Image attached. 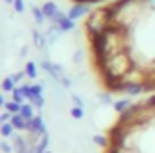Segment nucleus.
<instances>
[{"mask_svg": "<svg viewBox=\"0 0 155 153\" xmlns=\"http://www.w3.org/2000/svg\"><path fill=\"white\" fill-rule=\"evenodd\" d=\"M4 2H5V4H9V5H13V4H15V0H4Z\"/></svg>", "mask_w": 155, "mask_h": 153, "instance_id": "a878e982", "label": "nucleus"}, {"mask_svg": "<svg viewBox=\"0 0 155 153\" xmlns=\"http://www.w3.org/2000/svg\"><path fill=\"white\" fill-rule=\"evenodd\" d=\"M148 105H150V106H155V96L150 99V101H148Z\"/></svg>", "mask_w": 155, "mask_h": 153, "instance_id": "393cba45", "label": "nucleus"}, {"mask_svg": "<svg viewBox=\"0 0 155 153\" xmlns=\"http://www.w3.org/2000/svg\"><path fill=\"white\" fill-rule=\"evenodd\" d=\"M0 148H2V151H4V153H11V146H9L7 142H2V144H0Z\"/></svg>", "mask_w": 155, "mask_h": 153, "instance_id": "aec40b11", "label": "nucleus"}, {"mask_svg": "<svg viewBox=\"0 0 155 153\" xmlns=\"http://www.w3.org/2000/svg\"><path fill=\"white\" fill-rule=\"evenodd\" d=\"M88 11V7H87V4H76L74 7H71L69 9V18H72V20H76V18H79V16H83L85 13Z\"/></svg>", "mask_w": 155, "mask_h": 153, "instance_id": "7ed1b4c3", "label": "nucleus"}, {"mask_svg": "<svg viewBox=\"0 0 155 153\" xmlns=\"http://www.w3.org/2000/svg\"><path fill=\"white\" fill-rule=\"evenodd\" d=\"M41 69H43V70H47L51 76L54 77L56 81H60L63 86H71V79L65 76V72H63V69H61L60 65H56V63H51V61L43 60V61H41Z\"/></svg>", "mask_w": 155, "mask_h": 153, "instance_id": "f257e3e1", "label": "nucleus"}, {"mask_svg": "<svg viewBox=\"0 0 155 153\" xmlns=\"http://www.w3.org/2000/svg\"><path fill=\"white\" fill-rule=\"evenodd\" d=\"M45 153H51V151H45Z\"/></svg>", "mask_w": 155, "mask_h": 153, "instance_id": "cd10ccee", "label": "nucleus"}, {"mask_svg": "<svg viewBox=\"0 0 155 153\" xmlns=\"http://www.w3.org/2000/svg\"><path fill=\"white\" fill-rule=\"evenodd\" d=\"M4 108H5V112H9L11 115H15V114H20V108H22V105L11 99V101H7V103H5V106H4Z\"/></svg>", "mask_w": 155, "mask_h": 153, "instance_id": "0eeeda50", "label": "nucleus"}, {"mask_svg": "<svg viewBox=\"0 0 155 153\" xmlns=\"http://www.w3.org/2000/svg\"><path fill=\"white\" fill-rule=\"evenodd\" d=\"M27 132L36 133V135H43V133H47V132H45L43 119H41V117H33L31 121H27Z\"/></svg>", "mask_w": 155, "mask_h": 153, "instance_id": "f03ea898", "label": "nucleus"}, {"mask_svg": "<svg viewBox=\"0 0 155 153\" xmlns=\"http://www.w3.org/2000/svg\"><path fill=\"white\" fill-rule=\"evenodd\" d=\"M24 76H25V72H18V74H15V76H11V77H13L15 83H16V81H20V79H24Z\"/></svg>", "mask_w": 155, "mask_h": 153, "instance_id": "412c9836", "label": "nucleus"}, {"mask_svg": "<svg viewBox=\"0 0 155 153\" xmlns=\"http://www.w3.org/2000/svg\"><path fill=\"white\" fill-rule=\"evenodd\" d=\"M5 103H7V101H5V99H4V96L0 94V106H5Z\"/></svg>", "mask_w": 155, "mask_h": 153, "instance_id": "b1692460", "label": "nucleus"}, {"mask_svg": "<svg viewBox=\"0 0 155 153\" xmlns=\"http://www.w3.org/2000/svg\"><path fill=\"white\" fill-rule=\"evenodd\" d=\"M71 115H72L74 119H81V117H83V108H81V106H74V108L71 110Z\"/></svg>", "mask_w": 155, "mask_h": 153, "instance_id": "f3484780", "label": "nucleus"}, {"mask_svg": "<svg viewBox=\"0 0 155 153\" xmlns=\"http://www.w3.org/2000/svg\"><path fill=\"white\" fill-rule=\"evenodd\" d=\"M13 9H15L16 13H24V11H25V0H15Z\"/></svg>", "mask_w": 155, "mask_h": 153, "instance_id": "4468645a", "label": "nucleus"}, {"mask_svg": "<svg viewBox=\"0 0 155 153\" xmlns=\"http://www.w3.org/2000/svg\"><path fill=\"white\" fill-rule=\"evenodd\" d=\"M11 121V114L9 112H5V114L0 115V124H5V122H9Z\"/></svg>", "mask_w": 155, "mask_h": 153, "instance_id": "6ab92c4d", "label": "nucleus"}, {"mask_svg": "<svg viewBox=\"0 0 155 153\" xmlns=\"http://www.w3.org/2000/svg\"><path fill=\"white\" fill-rule=\"evenodd\" d=\"M33 110H35V106L31 105V103H25V105H22V108H20V115L25 119V121H31L35 115H33Z\"/></svg>", "mask_w": 155, "mask_h": 153, "instance_id": "423d86ee", "label": "nucleus"}, {"mask_svg": "<svg viewBox=\"0 0 155 153\" xmlns=\"http://www.w3.org/2000/svg\"><path fill=\"white\" fill-rule=\"evenodd\" d=\"M15 85H16V83H15L13 77H5V79L2 81V90H4V92H13V90L16 88Z\"/></svg>", "mask_w": 155, "mask_h": 153, "instance_id": "9b49d317", "label": "nucleus"}, {"mask_svg": "<svg viewBox=\"0 0 155 153\" xmlns=\"http://www.w3.org/2000/svg\"><path fill=\"white\" fill-rule=\"evenodd\" d=\"M29 101H31V105L36 106V108H41V106H43V96H33Z\"/></svg>", "mask_w": 155, "mask_h": 153, "instance_id": "2eb2a0df", "label": "nucleus"}, {"mask_svg": "<svg viewBox=\"0 0 155 153\" xmlns=\"http://www.w3.org/2000/svg\"><path fill=\"white\" fill-rule=\"evenodd\" d=\"M11 94H13V101H16V103H20V105H24L25 96H24V92H22V88H20V86H16Z\"/></svg>", "mask_w": 155, "mask_h": 153, "instance_id": "f8f14e48", "label": "nucleus"}, {"mask_svg": "<svg viewBox=\"0 0 155 153\" xmlns=\"http://www.w3.org/2000/svg\"><path fill=\"white\" fill-rule=\"evenodd\" d=\"M13 133H15V126L11 124V121L5 124H0V135L2 137H13Z\"/></svg>", "mask_w": 155, "mask_h": 153, "instance_id": "1a4fd4ad", "label": "nucleus"}, {"mask_svg": "<svg viewBox=\"0 0 155 153\" xmlns=\"http://www.w3.org/2000/svg\"><path fill=\"white\" fill-rule=\"evenodd\" d=\"M20 88H22V92H24V96H25V99L29 101V97H31V85H22Z\"/></svg>", "mask_w": 155, "mask_h": 153, "instance_id": "a211bd4d", "label": "nucleus"}, {"mask_svg": "<svg viewBox=\"0 0 155 153\" xmlns=\"http://www.w3.org/2000/svg\"><path fill=\"white\" fill-rule=\"evenodd\" d=\"M33 40H35V45L38 47V49H45V36L43 34H40L38 31H33Z\"/></svg>", "mask_w": 155, "mask_h": 153, "instance_id": "9d476101", "label": "nucleus"}, {"mask_svg": "<svg viewBox=\"0 0 155 153\" xmlns=\"http://www.w3.org/2000/svg\"><path fill=\"white\" fill-rule=\"evenodd\" d=\"M41 11H43V15H45V18H49V20H52V16L58 13V5L52 2V0H49V2H45L43 5H41Z\"/></svg>", "mask_w": 155, "mask_h": 153, "instance_id": "20e7f679", "label": "nucleus"}, {"mask_svg": "<svg viewBox=\"0 0 155 153\" xmlns=\"http://www.w3.org/2000/svg\"><path fill=\"white\" fill-rule=\"evenodd\" d=\"M25 76L27 77H31V79H35L36 77V74H38V69H36V63L35 61H27L25 63Z\"/></svg>", "mask_w": 155, "mask_h": 153, "instance_id": "6e6552de", "label": "nucleus"}, {"mask_svg": "<svg viewBox=\"0 0 155 153\" xmlns=\"http://www.w3.org/2000/svg\"><path fill=\"white\" fill-rule=\"evenodd\" d=\"M33 16H35V22L40 24V25L47 20V18H45V15H43V11H41L40 7H33Z\"/></svg>", "mask_w": 155, "mask_h": 153, "instance_id": "ddd939ff", "label": "nucleus"}, {"mask_svg": "<svg viewBox=\"0 0 155 153\" xmlns=\"http://www.w3.org/2000/svg\"><path fill=\"white\" fill-rule=\"evenodd\" d=\"M11 124L15 126V130H27V121L20 114L11 115Z\"/></svg>", "mask_w": 155, "mask_h": 153, "instance_id": "39448f33", "label": "nucleus"}, {"mask_svg": "<svg viewBox=\"0 0 155 153\" xmlns=\"http://www.w3.org/2000/svg\"><path fill=\"white\" fill-rule=\"evenodd\" d=\"M110 153H117V151H110Z\"/></svg>", "mask_w": 155, "mask_h": 153, "instance_id": "bb28decb", "label": "nucleus"}, {"mask_svg": "<svg viewBox=\"0 0 155 153\" xmlns=\"http://www.w3.org/2000/svg\"><path fill=\"white\" fill-rule=\"evenodd\" d=\"M124 106H126V101H121V103H117V105H116V108H117V110H123Z\"/></svg>", "mask_w": 155, "mask_h": 153, "instance_id": "5701e85b", "label": "nucleus"}, {"mask_svg": "<svg viewBox=\"0 0 155 153\" xmlns=\"http://www.w3.org/2000/svg\"><path fill=\"white\" fill-rule=\"evenodd\" d=\"M72 101L76 103V106H81V108H83V101H81V99H79L78 96H74V97H72Z\"/></svg>", "mask_w": 155, "mask_h": 153, "instance_id": "4be33fe9", "label": "nucleus"}, {"mask_svg": "<svg viewBox=\"0 0 155 153\" xmlns=\"http://www.w3.org/2000/svg\"><path fill=\"white\" fill-rule=\"evenodd\" d=\"M41 92H43L41 85H31V97H33V96H41ZM31 97H29V99H31Z\"/></svg>", "mask_w": 155, "mask_h": 153, "instance_id": "dca6fc26", "label": "nucleus"}]
</instances>
